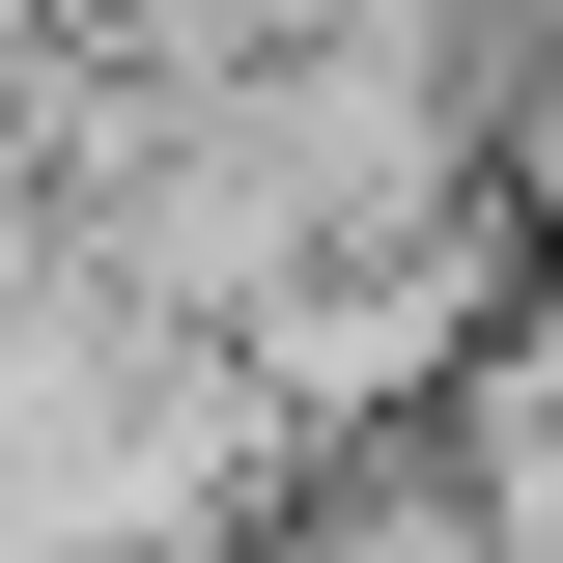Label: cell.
<instances>
[{
    "label": "cell",
    "instance_id": "cell-1",
    "mask_svg": "<svg viewBox=\"0 0 563 563\" xmlns=\"http://www.w3.org/2000/svg\"><path fill=\"white\" fill-rule=\"evenodd\" d=\"M507 310H536V225H507V169H479V198H422V225H339V254H282L198 366L282 422V451H366V422H422L451 366L507 339Z\"/></svg>",
    "mask_w": 563,
    "mask_h": 563
}]
</instances>
